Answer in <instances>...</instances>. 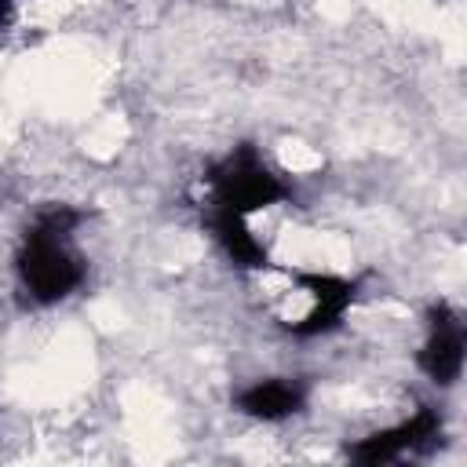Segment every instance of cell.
Returning <instances> with one entry per match:
<instances>
[{
	"instance_id": "7a4b0ae2",
	"label": "cell",
	"mask_w": 467,
	"mask_h": 467,
	"mask_svg": "<svg viewBox=\"0 0 467 467\" xmlns=\"http://www.w3.org/2000/svg\"><path fill=\"white\" fill-rule=\"evenodd\" d=\"M288 197L292 182L255 142L230 146L204 171V215H234L255 223V215L285 204Z\"/></svg>"
},
{
	"instance_id": "5b68a950",
	"label": "cell",
	"mask_w": 467,
	"mask_h": 467,
	"mask_svg": "<svg viewBox=\"0 0 467 467\" xmlns=\"http://www.w3.org/2000/svg\"><path fill=\"white\" fill-rule=\"evenodd\" d=\"M441 438V412L434 405H420L416 412L379 427V431H368L365 438H358L347 456L354 463H365V467H379V463H398L427 445H434Z\"/></svg>"
},
{
	"instance_id": "52a82bcc",
	"label": "cell",
	"mask_w": 467,
	"mask_h": 467,
	"mask_svg": "<svg viewBox=\"0 0 467 467\" xmlns=\"http://www.w3.org/2000/svg\"><path fill=\"white\" fill-rule=\"evenodd\" d=\"M18 11H22V0H0V29L11 26L18 18Z\"/></svg>"
},
{
	"instance_id": "8992f818",
	"label": "cell",
	"mask_w": 467,
	"mask_h": 467,
	"mask_svg": "<svg viewBox=\"0 0 467 467\" xmlns=\"http://www.w3.org/2000/svg\"><path fill=\"white\" fill-rule=\"evenodd\" d=\"M306 383L299 376H285V372H270V376H255L244 387H237L234 394V412L263 423V427H277L296 420L306 409Z\"/></svg>"
},
{
	"instance_id": "277c9868",
	"label": "cell",
	"mask_w": 467,
	"mask_h": 467,
	"mask_svg": "<svg viewBox=\"0 0 467 467\" xmlns=\"http://www.w3.org/2000/svg\"><path fill=\"white\" fill-rule=\"evenodd\" d=\"M463 361H467V328H463L460 310L445 299L431 303V310L423 317V339L416 350V368L438 390H449L460 383Z\"/></svg>"
},
{
	"instance_id": "6da1fadb",
	"label": "cell",
	"mask_w": 467,
	"mask_h": 467,
	"mask_svg": "<svg viewBox=\"0 0 467 467\" xmlns=\"http://www.w3.org/2000/svg\"><path fill=\"white\" fill-rule=\"evenodd\" d=\"M80 226L84 212L62 201H51L33 212L11 255V274L26 303L62 306L88 285V255L77 244Z\"/></svg>"
},
{
	"instance_id": "3957f363",
	"label": "cell",
	"mask_w": 467,
	"mask_h": 467,
	"mask_svg": "<svg viewBox=\"0 0 467 467\" xmlns=\"http://www.w3.org/2000/svg\"><path fill=\"white\" fill-rule=\"evenodd\" d=\"M292 296L303 299V306L285 317L288 336L296 339H325L343 328L347 314L354 310L358 285L332 270H296L292 274Z\"/></svg>"
}]
</instances>
